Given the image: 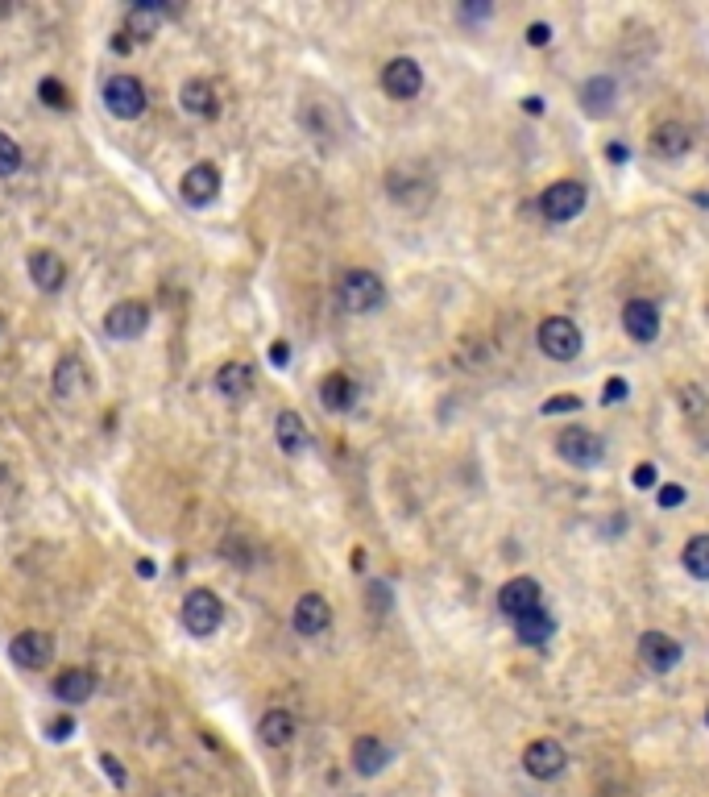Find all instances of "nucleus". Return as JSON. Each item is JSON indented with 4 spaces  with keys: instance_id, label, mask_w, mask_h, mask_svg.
Here are the masks:
<instances>
[{
    "instance_id": "2eb2a0df",
    "label": "nucleus",
    "mask_w": 709,
    "mask_h": 797,
    "mask_svg": "<svg viewBox=\"0 0 709 797\" xmlns=\"http://www.w3.org/2000/svg\"><path fill=\"white\" fill-rule=\"evenodd\" d=\"M639 656H643V665H647L651 673H668V669H676V661H680V644L668 636V631H643Z\"/></svg>"
},
{
    "instance_id": "aec40b11",
    "label": "nucleus",
    "mask_w": 709,
    "mask_h": 797,
    "mask_svg": "<svg viewBox=\"0 0 709 797\" xmlns=\"http://www.w3.org/2000/svg\"><path fill=\"white\" fill-rule=\"evenodd\" d=\"M92 694H96V677H92V669H63L59 677H54V698H63L67 706L88 702Z\"/></svg>"
},
{
    "instance_id": "1a4fd4ad",
    "label": "nucleus",
    "mask_w": 709,
    "mask_h": 797,
    "mask_svg": "<svg viewBox=\"0 0 709 797\" xmlns=\"http://www.w3.org/2000/svg\"><path fill=\"white\" fill-rule=\"evenodd\" d=\"M146 328H150V308L141 304V299H121V304H112L104 316V333L117 341H137Z\"/></svg>"
},
{
    "instance_id": "f03ea898",
    "label": "nucleus",
    "mask_w": 709,
    "mask_h": 797,
    "mask_svg": "<svg viewBox=\"0 0 709 797\" xmlns=\"http://www.w3.org/2000/svg\"><path fill=\"white\" fill-rule=\"evenodd\" d=\"M104 104H108V113L117 121H137L141 113H146V84H141L137 75H129V71L112 75L104 84Z\"/></svg>"
},
{
    "instance_id": "79ce46f5",
    "label": "nucleus",
    "mask_w": 709,
    "mask_h": 797,
    "mask_svg": "<svg viewBox=\"0 0 709 797\" xmlns=\"http://www.w3.org/2000/svg\"><path fill=\"white\" fill-rule=\"evenodd\" d=\"M523 108H527L531 117H540V113H544V100H540V96H527V100H523Z\"/></svg>"
},
{
    "instance_id": "f8f14e48",
    "label": "nucleus",
    "mask_w": 709,
    "mask_h": 797,
    "mask_svg": "<svg viewBox=\"0 0 709 797\" xmlns=\"http://www.w3.org/2000/svg\"><path fill=\"white\" fill-rule=\"evenodd\" d=\"M179 196L191 204V208H204L220 196V171L212 167V162H195V167L179 179Z\"/></svg>"
},
{
    "instance_id": "a19ab883",
    "label": "nucleus",
    "mask_w": 709,
    "mask_h": 797,
    "mask_svg": "<svg viewBox=\"0 0 709 797\" xmlns=\"http://www.w3.org/2000/svg\"><path fill=\"white\" fill-rule=\"evenodd\" d=\"M287 357H291L287 341H274V345H270V362H274V366H287Z\"/></svg>"
},
{
    "instance_id": "473e14b6",
    "label": "nucleus",
    "mask_w": 709,
    "mask_h": 797,
    "mask_svg": "<svg viewBox=\"0 0 709 797\" xmlns=\"http://www.w3.org/2000/svg\"><path fill=\"white\" fill-rule=\"evenodd\" d=\"M577 407H581L577 395H556V399L544 403V416H560V411H577Z\"/></svg>"
},
{
    "instance_id": "2f4dec72",
    "label": "nucleus",
    "mask_w": 709,
    "mask_h": 797,
    "mask_svg": "<svg viewBox=\"0 0 709 797\" xmlns=\"http://www.w3.org/2000/svg\"><path fill=\"white\" fill-rule=\"evenodd\" d=\"M680 407H685L689 416H701V411H705V395H701V387H693V382H689V387H680Z\"/></svg>"
},
{
    "instance_id": "e433bc0d",
    "label": "nucleus",
    "mask_w": 709,
    "mask_h": 797,
    "mask_svg": "<svg viewBox=\"0 0 709 797\" xmlns=\"http://www.w3.org/2000/svg\"><path fill=\"white\" fill-rule=\"evenodd\" d=\"M527 42L531 46H548L552 42V25H544V21H535L531 30H527Z\"/></svg>"
},
{
    "instance_id": "20e7f679",
    "label": "nucleus",
    "mask_w": 709,
    "mask_h": 797,
    "mask_svg": "<svg viewBox=\"0 0 709 797\" xmlns=\"http://www.w3.org/2000/svg\"><path fill=\"white\" fill-rule=\"evenodd\" d=\"M556 453L569 461V465L593 470V465H602V457H606V441L593 428H564L556 436Z\"/></svg>"
},
{
    "instance_id": "4c0bfd02",
    "label": "nucleus",
    "mask_w": 709,
    "mask_h": 797,
    "mask_svg": "<svg viewBox=\"0 0 709 797\" xmlns=\"http://www.w3.org/2000/svg\"><path fill=\"white\" fill-rule=\"evenodd\" d=\"M685 503V486H660V507H680Z\"/></svg>"
},
{
    "instance_id": "7c9ffc66",
    "label": "nucleus",
    "mask_w": 709,
    "mask_h": 797,
    "mask_svg": "<svg viewBox=\"0 0 709 797\" xmlns=\"http://www.w3.org/2000/svg\"><path fill=\"white\" fill-rule=\"evenodd\" d=\"M38 96L46 108H67V88L59 84V79H42L38 84Z\"/></svg>"
},
{
    "instance_id": "58836bf2",
    "label": "nucleus",
    "mask_w": 709,
    "mask_h": 797,
    "mask_svg": "<svg viewBox=\"0 0 709 797\" xmlns=\"http://www.w3.org/2000/svg\"><path fill=\"white\" fill-rule=\"evenodd\" d=\"M71 731H75V719H54L50 723V739H71Z\"/></svg>"
},
{
    "instance_id": "9b49d317",
    "label": "nucleus",
    "mask_w": 709,
    "mask_h": 797,
    "mask_svg": "<svg viewBox=\"0 0 709 797\" xmlns=\"http://www.w3.org/2000/svg\"><path fill=\"white\" fill-rule=\"evenodd\" d=\"M9 656H13V665L30 669V673L46 669V665H50V656H54V640H50V631H38V627L21 631V636L9 644Z\"/></svg>"
},
{
    "instance_id": "6ab92c4d",
    "label": "nucleus",
    "mask_w": 709,
    "mask_h": 797,
    "mask_svg": "<svg viewBox=\"0 0 709 797\" xmlns=\"http://www.w3.org/2000/svg\"><path fill=\"white\" fill-rule=\"evenodd\" d=\"M166 5H158V0H141V5H133L125 13V34H133V42H146L158 34V25L166 21Z\"/></svg>"
},
{
    "instance_id": "f704fd0d",
    "label": "nucleus",
    "mask_w": 709,
    "mask_h": 797,
    "mask_svg": "<svg viewBox=\"0 0 709 797\" xmlns=\"http://www.w3.org/2000/svg\"><path fill=\"white\" fill-rule=\"evenodd\" d=\"M627 391H631V387H627V378H610V382H606V391H602V399H606V403H622V399H627Z\"/></svg>"
},
{
    "instance_id": "4be33fe9",
    "label": "nucleus",
    "mask_w": 709,
    "mask_h": 797,
    "mask_svg": "<svg viewBox=\"0 0 709 797\" xmlns=\"http://www.w3.org/2000/svg\"><path fill=\"white\" fill-rule=\"evenodd\" d=\"M274 436H278V449L287 453V457H295V453H303V449H307V424H303L299 411H278Z\"/></svg>"
},
{
    "instance_id": "0eeeda50",
    "label": "nucleus",
    "mask_w": 709,
    "mask_h": 797,
    "mask_svg": "<svg viewBox=\"0 0 709 797\" xmlns=\"http://www.w3.org/2000/svg\"><path fill=\"white\" fill-rule=\"evenodd\" d=\"M564 764H569V752H564L560 739L544 735V739H531L527 752H523V768L535 777V781H556L564 773Z\"/></svg>"
},
{
    "instance_id": "9d476101",
    "label": "nucleus",
    "mask_w": 709,
    "mask_h": 797,
    "mask_svg": "<svg viewBox=\"0 0 709 797\" xmlns=\"http://www.w3.org/2000/svg\"><path fill=\"white\" fill-rule=\"evenodd\" d=\"M382 92L390 100H415L423 92V67L415 59H407V54H399V59H390L382 67Z\"/></svg>"
},
{
    "instance_id": "ddd939ff",
    "label": "nucleus",
    "mask_w": 709,
    "mask_h": 797,
    "mask_svg": "<svg viewBox=\"0 0 709 797\" xmlns=\"http://www.w3.org/2000/svg\"><path fill=\"white\" fill-rule=\"evenodd\" d=\"M622 328H627L631 341L651 345L660 337V308L651 304V299H627V308H622Z\"/></svg>"
},
{
    "instance_id": "412c9836",
    "label": "nucleus",
    "mask_w": 709,
    "mask_h": 797,
    "mask_svg": "<svg viewBox=\"0 0 709 797\" xmlns=\"http://www.w3.org/2000/svg\"><path fill=\"white\" fill-rule=\"evenodd\" d=\"M50 387H54V395H59V399H79V395H83V387H88V374H83V362H79L75 353L59 357Z\"/></svg>"
},
{
    "instance_id": "423d86ee",
    "label": "nucleus",
    "mask_w": 709,
    "mask_h": 797,
    "mask_svg": "<svg viewBox=\"0 0 709 797\" xmlns=\"http://www.w3.org/2000/svg\"><path fill=\"white\" fill-rule=\"evenodd\" d=\"M540 349L552 357V362H573L581 353V328L569 316H548L540 324Z\"/></svg>"
},
{
    "instance_id": "a878e982",
    "label": "nucleus",
    "mask_w": 709,
    "mask_h": 797,
    "mask_svg": "<svg viewBox=\"0 0 709 797\" xmlns=\"http://www.w3.org/2000/svg\"><path fill=\"white\" fill-rule=\"evenodd\" d=\"M179 104H183V113H191V117H216V108H220L208 79H187L183 92H179Z\"/></svg>"
},
{
    "instance_id": "393cba45",
    "label": "nucleus",
    "mask_w": 709,
    "mask_h": 797,
    "mask_svg": "<svg viewBox=\"0 0 709 797\" xmlns=\"http://www.w3.org/2000/svg\"><path fill=\"white\" fill-rule=\"evenodd\" d=\"M581 108L589 117H606L614 108V79L610 75H593L581 84Z\"/></svg>"
},
{
    "instance_id": "f257e3e1",
    "label": "nucleus",
    "mask_w": 709,
    "mask_h": 797,
    "mask_svg": "<svg viewBox=\"0 0 709 797\" xmlns=\"http://www.w3.org/2000/svg\"><path fill=\"white\" fill-rule=\"evenodd\" d=\"M336 299H340V308H345V312H353V316H365V312L382 308L386 287H382V279H378L374 270L353 266V270H345V274H340V283H336Z\"/></svg>"
},
{
    "instance_id": "a211bd4d",
    "label": "nucleus",
    "mask_w": 709,
    "mask_h": 797,
    "mask_svg": "<svg viewBox=\"0 0 709 797\" xmlns=\"http://www.w3.org/2000/svg\"><path fill=\"white\" fill-rule=\"evenodd\" d=\"M320 403L324 411H332V416H340V411H349L357 403V382L345 374V370H332L320 378Z\"/></svg>"
},
{
    "instance_id": "39448f33",
    "label": "nucleus",
    "mask_w": 709,
    "mask_h": 797,
    "mask_svg": "<svg viewBox=\"0 0 709 797\" xmlns=\"http://www.w3.org/2000/svg\"><path fill=\"white\" fill-rule=\"evenodd\" d=\"M179 619H183V627L191 631V636H212V631L220 627V619H224V602L212 590H191L183 598Z\"/></svg>"
},
{
    "instance_id": "c9c22d12",
    "label": "nucleus",
    "mask_w": 709,
    "mask_h": 797,
    "mask_svg": "<svg viewBox=\"0 0 709 797\" xmlns=\"http://www.w3.org/2000/svg\"><path fill=\"white\" fill-rule=\"evenodd\" d=\"M631 482H635V486H643V490H647V486H656V465H651V461H639V465H635V474H631Z\"/></svg>"
},
{
    "instance_id": "5701e85b",
    "label": "nucleus",
    "mask_w": 709,
    "mask_h": 797,
    "mask_svg": "<svg viewBox=\"0 0 709 797\" xmlns=\"http://www.w3.org/2000/svg\"><path fill=\"white\" fill-rule=\"evenodd\" d=\"M216 391L224 399H245L253 391V366L249 362H224L216 370Z\"/></svg>"
},
{
    "instance_id": "c85d7f7f",
    "label": "nucleus",
    "mask_w": 709,
    "mask_h": 797,
    "mask_svg": "<svg viewBox=\"0 0 709 797\" xmlns=\"http://www.w3.org/2000/svg\"><path fill=\"white\" fill-rule=\"evenodd\" d=\"M680 565H685L689 577H697V582H709V536H693L685 544V553H680Z\"/></svg>"
},
{
    "instance_id": "ea45409f",
    "label": "nucleus",
    "mask_w": 709,
    "mask_h": 797,
    "mask_svg": "<svg viewBox=\"0 0 709 797\" xmlns=\"http://www.w3.org/2000/svg\"><path fill=\"white\" fill-rule=\"evenodd\" d=\"M490 13H494L490 5H465V9H461V17H465V21H486Z\"/></svg>"
},
{
    "instance_id": "7ed1b4c3",
    "label": "nucleus",
    "mask_w": 709,
    "mask_h": 797,
    "mask_svg": "<svg viewBox=\"0 0 709 797\" xmlns=\"http://www.w3.org/2000/svg\"><path fill=\"white\" fill-rule=\"evenodd\" d=\"M540 212H544V221H552V225L577 221V216L585 212V187L577 179H556L552 187H544Z\"/></svg>"
},
{
    "instance_id": "b1692460",
    "label": "nucleus",
    "mask_w": 709,
    "mask_h": 797,
    "mask_svg": "<svg viewBox=\"0 0 709 797\" xmlns=\"http://www.w3.org/2000/svg\"><path fill=\"white\" fill-rule=\"evenodd\" d=\"M258 735L266 748H287L295 739V714L291 710H266L262 723H258Z\"/></svg>"
},
{
    "instance_id": "37998d69",
    "label": "nucleus",
    "mask_w": 709,
    "mask_h": 797,
    "mask_svg": "<svg viewBox=\"0 0 709 797\" xmlns=\"http://www.w3.org/2000/svg\"><path fill=\"white\" fill-rule=\"evenodd\" d=\"M606 154H610L614 162H627V146H618V142H614V146H606Z\"/></svg>"
},
{
    "instance_id": "dca6fc26",
    "label": "nucleus",
    "mask_w": 709,
    "mask_h": 797,
    "mask_svg": "<svg viewBox=\"0 0 709 797\" xmlns=\"http://www.w3.org/2000/svg\"><path fill=\"white\" fill-rule=\"evenodd\" d=\"M349 760H353V773H357V777H378L382 768L390 764V748L382 744L378 735H357Z\"/></svg>"
},
{
    "instance_id": "f3484780",
    "label": "nucleus",
    "mask_w": 709,
    "mask_h": 797,
    "mask_svg": "<svg viewBox=\"0 0 709 797\" xmlns=\"http://www.w3.org/2000/svg\"><path fill=\"white\" fill-rule=\"evenodd\" d=\"M291 619H295L299 636H320V631H328V623H332V607H328L324 594H303L295 602V615Z\"/></svg>"
},
{
    "instance_id": "6e6552de",
    "label": "nucleus",
    "mask_w": 709,
    "mask_h": 797,
    "mask_svg": "<svg viewBox=\"0 0 709 797\" xmlns=\"http://www.w3.org/2000/svg\"><path fill=\"white\" fill-rule=\"evenodd\" d=\"M544 594H540V582L535 577H510V582L498 590V607H502V615L506 619H527V615H535V611H544V602H540Z\"/></svg>"
},
{
    "instance_id": "bb28decb",
    "label": "nucleus",
    "mask_w": 709,
    "mask_h": 797,
    "mask_svg": "<svg viewBox=\"0 0 709 797\" xmlns=\"http://www.w3.org/2000/svg\"><path fill=\"white\" fill-rule=\"evenodd\" d=\"M693 146V133L685 129V125H660L656 133H651V150H656L660 158H676V154H685Z\"/></svg>"
},
{
    "instance_id": "4468645a",
    "label": "nucleus",
    "mask_w": 709,
    "mask_h": 797,
    "mask_svg": "<svg viewBox=\"0 0 709 797\" xmlns=\"http://www.w3.org/2000/svg\"><path fill=\"white\" fill-rule=\"evenodd\" d=\"M25 266H30L34 287L46 291V295H54V291L67 287V262L54 254V250H34L30 258H25Z\"/></svg>"
},
{
    "instance_id": "c756f323",
    "label": "nucleus",
    "mask_w": 709,
    "mask_h": 797,
    "mask_svg": "<svg viewBox=\"0 0 709 797\" xmlns=\"http://www.w3.org/2000/svg\"><path fill=\"white\" fill-rule=\"evenodd\" d=\"M21 171V146L13 142L9 133H0V179H9Z\"/></svg>"
},
{
    "instance_id": "cd10ccee",
    "label": "nucleus",
    "mask_w": 709,
    "mask_h": 797,
    "mask_svg": "<svg viewBox=\"0 0 709 797\" xmlns=\"http://www.w3.org/2000/svg\"><path fill=\"white\" fill-rule=\"evenodd\" d=\"M552 631H556V623H552L544 611H535V615H527V619H519V623H515V636H519V644H527V648L548 644V640H552Z\"/></svg>"
},
{
    "instance_id": "72a5a7b5",
    "label": "nucleus",
    "mask_w": 709,
    "mask_h": 797,
    "mask_svg": "<svg viewBox=\"0 0 709 797\" xmlns=\"http://www.w3.org/2000/svg\"><path fill=\"white\" fill-rule=\"evenodd\" d=\"M100 764H104V773L112 777V785H117V789H125V781H129V777H125V768H121V760L104 752V756H100Z\"/></svg>"
}]
</instances>
